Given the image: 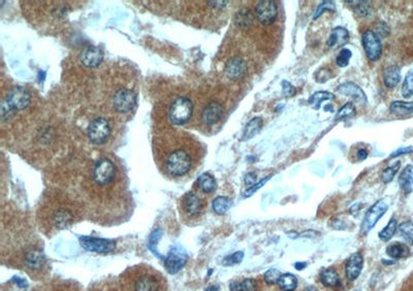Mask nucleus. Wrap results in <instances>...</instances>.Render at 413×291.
I'll return each mask as SVG.
<instances>
[{"instance_id": "1", "label": "nucleus", "mask_w": 413, "mask_h": 291, "mask_svg": "<svg viewBox=\"0 0 413 291\" xmlns=\"http://www.w3.org/2000/svg\"><path fill=\"white\" fill-rule=\"evenodd\" d=\"M178 137L174 143L169 144L166 150L158 152V162L160 168L170 177H183L187 175L193 165V155L188 143H184L183 137Z\"/></svg>"}, {"instance_id": "2", "label": "nucleus", "mask_w": 413, "mask_h": 291, "mask_svg": "<svg viewBox=\"0 0 413 291\" xmlns=\"http://www.w3.org/2000/svg\"><path fill=\"white\" fill-rule=\"evenodd\" d=\"M121 291H167L163 276L150 267H134L121 277Z\"/></svg>"}, {"instance_id": "3", "label": "nucleus", "mask_w": 413, "mask_h": 291, "mask_svg": "<svg viewBox=\"0 0 413 291\" xmlns=\"http://www.w3.org/2000/svg\"><path fill=\"white\" fill-rule=\"evenodd\" d=\"M30 93L24 89L23 87L13 88L6 101H4L2 107V116L3 119H9L13 116L15 112L23 111L28 107L30 103Z\"/></svg>"}, {"instance_id": "4", "label": "nucleus", "mask_w": 413, "mask_h": 291, "mask_svg": "<svg viewBox=\"0 0 413 291\" xmlns=\"http://www.w3.org/2000/svg\"><path fill=\"white\" fill-rule=\"evenodd\" d=\"M193 111V105L187 97H178L172 103L169 118L175 125H183L189 121Z\"/></svg>"}, {"instance_id": "5", "label": "nucleus", "mask_w": 413, "mask_h": 291, "mask_svg": "<svg viewBox=\"0 0 413 291\" xmlns=\"http://www.w3.org/2000/svg\"><path fill=\"white\" fill-rule=\"evenodd\" d=\"M115 164L108 158H101L96 162L93 169V180L99 186H106V185L111 184L115 179Z\"/></svg>"}, {"instance_id": "6", "label": "nucleus", "mask_w": 413, "mask_h": 291, "mask_svg": "<svg viewBox=\"0 0 413 291\" xmlns=\"http://www.w3.org/2000/svg\"><path fill=\"white\" fill-rule=\"evenodd\" d=\"M361 44L368 59L377 61L382 54V44L380 37L373 30H366L361 36Z\"/></svg>"}, {"instance_id": "7", "label": "nucleus", "mask_w": 413, "mask_h": 291, "mask_svg": "<svg viewBox=\"0 0 413 291\" xmlns=\"http://www.w3.org/2000/svg\"><path fill=\"white\" fill-rule=\"evenodd\" d=\"M111 129L108 121L103 118L94 119L88 127V137L96 145L106 143L110 137Z\"/></svg>"}, {"instance_id": "8", "label": "nucleus", "mask_w": 413, "mask_h": 291, "mask_svg": "<svg viewBox=\"0 0 413 291\" xmlns=\"http://www.w3.org/2000/svg\"><path fill=\"white\" fill-rule=\"evenodd\" d=\"M256 18L264 25L273 24L278 16V7L273 0H262L255 6Z\"/></svg>"}, {"instance_id": "9", "label": "nucleus", "mask_w": 413, "mask_h": 291, "mask_svg": "<svg viewBox=\"0 0 413 291\" xmlns=\"http://www.w3.org/2000/svg\"><path fill=\"white\" fill-rule=\"evenodd\" d=\"M387 204L383 200H378L376 201L366 213L365 218L361 223V231L364 233H368L375 225L376 223L380 220V218L386 213Z\"/></svg>"}, {"instance_id": "10", "label": "nucleus", "mask_w": 413, "mask_h": 291, "mask_svg": "<svg viewBox=\"0 0 413 291\" xmlns=\"http://www.w3.org/2000/svg\"><path fill=\"white\" fill-rule=\"evenodd\" d=\"M81 246L90 252H99V253H107L111 252L116 248V242L113 240H106V239H98V237H90V236H81L80 237Z\"/></svg>"}, {"instance_id": "11", "label": "nucleus", "mask_w": 413, "mask_h": 291, "mask_svg": "<svg viewBox=\"0 0 413 291\" xmlns=\"http://www.w3.org/2000/svg\"><path fill=\"white\" fill-rule=\"evenodd\" d=\"M137 102V96L134 91L129 89H121L114 96V108L119 113H127L132 111Z\"/></svg>"}, {"instance_id": "12", "label": "nucleus", "mask_w": 413, "mask_h": 291, "mask_svg": "<svg viewBox=\"0 0 413 291\" xmlns=\"http://www.w3.org/2000/svg\"><path fill=\"white\" fill-rule=\"evenodd\" d=\"M187 262V255L184 251L180 249H173L168 257L166 258L164 264L166 269L170 274H177L179 271L183 269Z\"/></svg>"}, {"instance_id": "13", "label": "nucleus", "mask_w": 413, "mask_h": 291, "mask_svg": "<svg viewBox=\"0 0 413 291\" xmlns=\"http://www.w3.org/2000/svg\"><path fill=\"white\" fill-rule=\"evenodd\" d=\"M203 209L202 199L193 192L186 193L182 198V211L188 217L198 216Z\"/></svg>"}, {"instance_id": "14", "label": "nucleus", "mask_w": 413, "mask_h": 291, "mask_svg": "<svg viewBox=\"0 0 413 291\" xmlns=\"http://www.w3.org/2000/svg\"><path fill=\"white\" fill-rule=\"evenodd\" d=\"M102 59H103L102 51L94 46H89L85 48L80 55V61L83 63V65L89 68L97 67L102 62Z\"/></svg>"}, {"instance_id": "15", "label": "nucleus", "mask_w": 413, "mask_h": 291, "mask_svg": "<svg viewBox=\"0 0 413 291\" xmlns=\"http://www.w3.org/2000/svg\"><path fill=\"white\" fill-rule=\"evenodd\" d=\"M224 109L219 102H210L201 113V120L205 125H214L222 118Z\"/></svg>"}, {"instance_id": "16", "label": "nucleus", "mask_w": 413, "mask_h": 291, "mask_svg": "<svg viewBox=\"0 0 413 291\" xmlns=\"http://www.w3.org/2000/svg\"><path fill=\"white\" fill-rule=\"evenodd\" d=\"M337 91L345 96L351 97L353 100H355L356 102H359L360 104H366L368 101L367 96L365 92L363 91V89L352 82L341 84L337 88Z\"/></svg>"}, {"instance_id": "17", "label": "nucleus", "mask_w": 413, "mask_h": 291, "mask_svg": "<svg viewBox=\"0 0 413 291\" xmlns=\"http://www.w3.org/2000/svg\"><path fill=\"white\" fill-rule=\"evenodd\" d=\"M246 72V63L240 57L229 59L225 64V74L230 80H239Z\"/></svg>"}, {"instance_id": "18", "label": "nucleus", "mask_w": 413, "mask_h": 291, "mask_svg": "<svg viewBox=\"0 0 413 291\" xmlns=\"http://www.w3.org/2000/svg\"><path fill=\"white\" fill-rule=\"evenodd\" d=\"M363 266H364V258L363 256H361V254L353 253L349 257L346 263V267H345V272H346V276L348 280L354 281L355 279H357L361 273V270H363Z\"/></svg>"}, {"instance_id": "19", "label": "nucleus", "mask_w": 413, "mask_h": 291, "mask_svg": "<svg viewBox=\"0 0 413 291\" xmlns=\"http://www.w3.org/2000/svg\"><path fill=\"white\" fill-rule=\"evenodd\" d=\"M348 41H349L348 30L344 27H336L331 31L326 45L332 49H338L345 46Z\"/></svg>"}, {"instance_id": "20", "label": "nucleus", "mask_w": 413, "mask_h": 291, "mask_svg": "<svg viewBox=\"0 0 413 291\" xmlns=\"http://www.w3.org/2000/svg\"><path fill=\"white\" fill-rule=\"evenodd\" d=\"M51 220L56 228L62 229L68 227L72 223L73 216L70 213V211L65 209H58L54 212L53 215H52Z\"/></svg>"}, {"instance_id": "21", "label": "nucleus", "mask_w": 413, "mask_h": 291, "mask_svg": "<svg viewBox=\"0 0 413 291\" xmlns=\"http://www.w3.org/2000/svg\"><path fill=\"white\" fill-rule=\"evenodd\" d=\"M24 261H25V266L28 269L36 271L44 267L46 259L40 251L31 250L25 254Z\"/></svg>"}, {"instance_id": "22", "label": "nucleus", "mask_w": 413, "mask_h": 291, "mask_svg": "<svg viewBox=\"0 0 413 291\" xmlns=\"http://www.w3.org/2000/svg\"><path fill=\"white\" fill-rule=\"evenodd\" d=\"M383 81L387 88L396 87L401 81V70L397 65L386 67L383 72Z\"/></svg>"}, {"instance_id": "23", "label": "nucleus", "mask_w": 413, "mask_h": 291, "mask_svg": "<svg viewBox=\"0 0 413 291\" xmlns=\"http://www.w3.org/2000/svg\"><path fill=\"white\" fill-rule=\"evenodd\" d=\"M263 125H264V121L261 117H255L251 119L245 126V129L243 131L242 141H248L252 139L253 137H255L258 132L262 130Z\"/></svg>"}, {"instance_id": "24", "label": "nucleus", "mask_w": 413, "mask_h": 291, "mask_svg": "<svg viewBox=\"0 0 413 291\" xmlns=\"http://www.w3.org/2000/svg\"><path fill=\"white\" fill-rule=\"evenodd\" d=\"M399 184L405 193H411L413 191V167L407 165L399 177Z\"/></svg>"}, {"instance_id": "25", "label": "nucleus", "mask_w": 413, "mask_h": 291, "mask_svg": "<svg viewBox=\"0 0 413 291\" xmlns=\"http://www.w3.org/2000/svg\"><path fill=\"white\" fill-rule=\"evenodd\" d=\"M197 185H198L199 189L203 193H206V194L213 193L217 188V184H216L215 179L210 174H206V173L198 177Z\"/></svg>"}, {"instance_id": "26", "label": "nucleus", "mask_w": 413, "mask_h": 291, "mask_svg": "<svg viewBox=\"0 0 413 291\" xmlns=\"http://www.w3.org/2000/svg\"><path fill=\"white\" fill-rule=\"evenodd\" d=\"M334 98H335V95L327 92V91H317V92L313 93L311 96L309 97L308 103L311 105L313 109H315L317 111V110L320 109V104L323 101L333 100Z\"/></svg>"}, {"instance_id": "27", "label": "nucleus", "mask_w": 413, "mask_h": 291, "mask_svg": "<svg viewBox=\"0 0 413 291\" xmlns=\"http://www.w3.org/2000/svg\"><path fill=\"white\" fill-rule=\"evenodd\" d=\"M352 11L358 17H367L370 15L372 10L371 2H364V0H358V2H346Z\"/></svg>"}, {"instance_id": "28", "label": "nucleus", "mask_w": 413, "mask_h": 291, "mask_svg": "<svg viewBox=\"0 0 413 291\" xmlns=\"http://www.w3.org/2000/svg\"><path fill=\"white\" fill-rule=\"evenodd\" d=\"M390 110L392 113L398 115V116H407L413 113V101L407 102V101H394Z\"/></svg>"}, {"instance_id": "29", "label": "nucleus", "mask_w": 413, "mask_h": 291, "mask_svg": "<svg viewBox=\"0 0 413 291\" xmlns=\"http://www.w3.org/2000/svg\"><path fill=\"white\" fill-rule=\"evenodd\" d=\"M231 205H232L231 199L226 196H217L212 202V207L215 213L218 215L225 214L231 207Z\"/></svg>"}, {"instance_id": "30", "label": "nucleus", "mask_w": 413, "mask_h": 291, "mask_svg": "<svg viewBox=\"0 0 413 291\" xmlns=\"http://www.w3.org/2000/svg\"><path fill=\"white\" fill-rule=\"evenodd\" d=\"M386 253L392 258H404L409 255V248L402 243H394L386 248Z\"/></svg>"}, {"instance_id": "31", "label": "nucleus", "mask_w": 413, "mask_h": 291, "mask_svg": "<svg viewBox=\"0 0 413 291\" xmlns=\"http://www.w3.org/2000/svg\"><path fill=\"white\" fill-rule=\"evenodd\" d=\"M278 285L283 291H294L298 286V279L293 274H284L281 276Z\"/></svg>"}, {"instance_id": "32", "label": "nucleus", "mask_w": 413, "mask_h": 291, "mask_svg": "<svg viewBox=\"0 0 413 291\" xmlns=\"http://www.w3.org/2000/svg\"><path fill=\"white\" fill-rule=\"evenodd\" d=\"M320 279H321V282L324 285L328 286V287H335V286H337L340 283L339 275L337 274V272H336L335 270H332V269L324 270L321 273Z\"/></svg>"}, {"instance_id": "33", "label": "nucleus", "mask_w": 413, "mask_h": 291, "mask_svg": "<svg viewBox=\"0 0 413 291\" xmlns=\"http://www.w3.org/2000/svg\"><path fill=\"white\" fill-rule=\"evenodd\" d=\"M398 228V223L396 219H391L390 222L387 223V225L379 232V239L382 240L383 242H387L390 241L392 237L394 236V234L396 233Z\"/></svg>"}, {"instance_id": "34", "label": "nucleus", "mask_w": 413, "mask_h": 291, "mask_svg": "<svg viewBox=\"0 0 413 291\" xmlns=\"http://www.w3.org/2000/svg\"><path fill=\"white\" fill-rule=\"evenodd\" d=\"M252 20H253L252 14L247 10H243L236 15L235 22L239 28L246 29L252 24Z\"/></svg>"}, {"instance_id": "35", "label": "nucleus", "mask_w": 413, "mask_h": 291, "mask_svg": "<svg viewBox=\"0 0 413 291\" xmlns=\"http://www.w3.org/2000/svg\"><path fill=\"white\" fill-rule=\"evenodd\" d=\"M402 95L405 98L411 97L413 95V68L410 69L405 76L402 86Z\"/></svg>"}, {"instance_id": "36", "label": "nucleus", "mask_w": 413, "mask_h": 291, "mask_svg": "<svg viewBox=\"0 0 413 291\" xmlns=\"http://www.w3.org/2000/svg\"><path fill=\"white\" fill-rule=\"evenodd\" d=\"M355 114H356V110H355L354 104L352 102H347L337 112L335 119L336 120H341V119H345V118H351Z\"/></svg>"}, {"instance_id": "37", "label": "nucleus", "mask_w": 413, "mask_h": 291, "mask_svg": "<svg viewBox=\"0 0 413 291\" xmlns=\"http://www.w3.org/2000/svg\"><path fill=\"white\" fill-rule=\"evenodd\" d=\"M400 167H401V162H400V161H397V162L394 163L393 165H391V167H389V168H386V169L383 171L382 175H381V180H382V182H383L384 184H387V183H390L391 181H393V179H394V177L396 176V174L398 173Z\"/></svg>"}, {"instance_id": "38", "label": "nucleus", "mask_w": 413, "mask_h": 291, "mask_svg": "<svg viewBox=\"0 0 413 291\" xmlns=\"http://www.w3.org/2000/svg\"><path fill=\"white\" fill-rule=\"evenodd\" d=\"M399 231L404 239L413 245V222L405 221L399 226Z\"/></svg>"}, {"instance_id": "39", "label": "nucleus", "mask_w": 413, "mask_h": 291, "mask_svg": "<svg viewBox=\"0 0 413 291\" xmlns=\"http://www.w3.org/2000/svg\"><path fill=\"white\" fill-rule=\"evenodd\" d=\"M352 57V53L349 49H343L339 53V55L336 58V63L340 67H346L349 64V61Z\"/></svg>"}, {"instance_id": "40", "label": "nucleus", "mask_w": 413, "mask_h": 291, "mask_svg": "<svg viewBox=\"0 0 413 291\" xmlns=\"http://www.w3.org/2000/svg\"><path fill=\"white\" fill-rule=\"evenodd\" d=\"M160 237H161V230H160V229H157V230H155V231H153V232L151 233L150 240H149V248L151 249V251H152L155 255L158 256V257H162V256L158 253V251H156V248H155V246L157 245L158 241L160 240Z\"/></svg>"}, {"instance_id": "41", "label": "nucleus", "mask_w": 413, "mask_h": 291, "mask_svg": "<svg viewBox=\"0 0 413 291\" xmlns=\"http://www.w3.org/2000/svg\"><path fill=\"white\" fill-rule=\"evenodd\" d=\"M335 10H336V8H335V4L333 2H323L316 9V11L314 13V16H313V19L317 20L325 11L335 12Z\"/></svg>"}, {"instance_id": "42", "label": "nucleus", "mask_w": 413, "mask_h": 291, "mask_svg": "<svg viewBox=\"0 0 413 291\" xmlns=\"http://www.w3.org/2000/svg\"><path fill=\"white\" fill-rule=\"evenodd\" d=\"M281 272L277 269H270L266 274H265V281L269 285H274L279 282L281 278Z\"/></svg>"}, {"instance_id": "43", "label": "nucleus", "mask_w": 413, "mask_h": 291, "mask_svg": "<svg viewBox=\"0 0 413 291\" xmlns=\"http://www.w3.org/2000/svg\"><path fill=\"white\" fill-rule=\"evenodd\" d=\"M244 258V252L243 251H238L234 254H231L230 256H227L224 261L223 264L225 266H232V264H237L240 263Z\"/></svg>"}, {"instance_id": "44", "label": "nucleus", "mask_w": 413, "mask_h": 291, "mask_svg": "<svg viewBox=\"0 0 413 291\" xmlns=\"http://www.w3.org/2000/svg\"><path fill=\"white\" fill-rule=\"evenodd\" d=\"M271 178H272V176H268V177L264 178L262 181H260V182H257L256 184H254L253 186L249 187V188L244 192V196H245V197H249V196H251L252 194H254L258 189H261Z\"/></svg>"}, {"instance_id": "45", "label": "nucleus", "mask_w": 413, "mask_h": 291, "mask_svg": "<svg viewBox=\"0 0 413 291\" xmlns=\"http://www.w3.org/2000/svg\"><path fill=\"white\" fill-rule=\"evenodd\" d=\"M332 77V71L327 68H321L315 73V81L318 83H325Z\"/></svg>"}, {"instance_id": "46", "label": "nucleus", "mask_w": 413, "mask_h": 291, "mask_svg": "<svg viewBox=\"0 0 413 291\" xmlns=\"http://www.w3.org/2000/svg\"><path fill=\"white\" fill-rule=\"evenodd\" d=\"M281 85H282V92H283V95L285 96V97H292V96H295L296 95V93H297V89H296V87L294 86V85H292L288 81H282V83H281Z\"/></svg>"}, {"instance_id": "47", "label": "nucleus", "mask_w": 413, "mask_h": 291, "mask_svg": "<svg viewBox=\"0 0 413 291\" xmlns=\"http://www.w3.org/2000/svg\"><path fill=\"white\" fill-rule=\"evenodd\" d=\"M242 291H257V283L254 279H245L242 283Z\"/></svg>"}, {"instance_id": "48", "label": "nucleus", "mask_w": 413, "mask_h": 291, "mask_svg": "<svg viewBox=\"0 0 413 291\" xmlns=\"http://www.w3.org/2000/svg\"><path fill=\"white\" fill-rule=\"evenodd\" d=\"M256 180L257 179H256V174L255 173H248L246 175V177H245V184L247 185L248 188H249V187L253 186L254 184L257 183Z\"/></svg>"}, {"instance_id": "49", "label": "nucleus", "mask_w": 413, "mask_h": 291, "mask_svg": "<svg viewBox=\"0 0 413 291\" xmlns=\"http://www.w3.org/2000/svg\"><path fill=\"white\" fill-rule=\"evenodd\" d=\"M413 151V148H411V147H408V148H402V149H399V150H397V151H395L392 155H391V157H397V156H400V155H403V154H407V153H411Z\"/></svg>"}, {"instance_id": "50", "label": "nucleus", "mask_w": 413, "mask_h": 291, "mask_svg": "<svg viewBox=\"0 0 413 291\" xmlns=\"http://www.w3.org/2000/svg\"><path fill=\"white\" fill-rule=\"evenodd\" d=\"M367 157H368V151L366 149H359L357 151V159L358 160L363 161V160L366 159Z\"/></svg>"}, {"instance_id": "51", "label": "nucleus", "mask_w": 413, "mask_h": 291, "mask_svg": "<svg viewBox=\"0 0 413 291\" xmlns=\"http://www.w3.org/2000/svg\"><path fill=\"white\" fill-rule=\"evenodd\" d=\"M227 2H210L209 5L214 7V8H224L226 6Z\"/></svg>"}, {"instance_id": "52", "label": "nucleus", "mask_w": 413, "mask_h": 291, "mask_svg": "<svg viewBox=\"0 0 413 291\" xmlns=\"http://www.w3.org/2000/svg\"><path fill=\"white\" fill-rule=\"evenodd\" d=\"M306 266H307L306 262H297V263L295 264V268H296L298 271H302V270H304V269L306 268Z\"/></svg>"}, {"instance_id": "53", "label": "nucleus", "mask_w": 413, "mask_h": 291, "mask_svg": "<svg viewBox=\"0 0 413 291\" xmlns=\"http://www.w3.org/2000/svg\"><path fill=\"white\" fill-rule=\"evenodd\" d=\"M205 291H219V287L218 286H210L209 288H206Z\"/></svg>"}, {"instance_id": "54", "label": "nucleus", "mask_w": 413, "mask_h": 291, "mask_svg": "<svg viewBox=\"0 0 413 291\" xmlns=\"http://www.w3.org/2000/svg\"><path fill=\"white\" fill-rule=\"evenodd\" d=\"M305 291H317V289L314 286H309L305 289Z\"/></svg>"}, {"instance_id": "55", "label": "nucleus", "mask_w": 413, "mask_h": 291, "mask_svg": "<svg viewBox=\"0 0 413 291\" xmlns=\"http://www.w3.org/2000/svg\"><path fill=\"white\" fill-rule=\"evenodd\" d=\"M382 262L385 263V264H393L394 263V261H385V260H383Z\"/></svg>"}, {"instance_id": "56", "label": "nucleus", "mask_w": 413, "mask_h": 291, "mask_svg": "<svg viewBox=\"0 0 413 291\" xmlns=\"http://www.w3.org/2000/svg\"><path fill=\"white\" fill-rule=\"evenodd\" d=\"M355 291H359V290H355Z\"/></svg>"}]
</instances>
